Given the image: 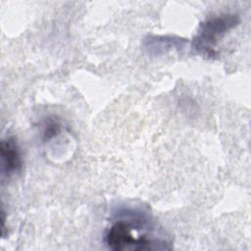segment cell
<instances>
[{
  "label": "cell",
  "instance_id": "1",
  "mask_svg": "<svg viewBox=\"0 0 251 251\" xmlns=\"http://www.w3.org/2000/svg\"><path fill=\"white\" fill-rule=\"evenodd\" d=\"M145 227V221L138 217H126L117 220L108 228L105 241L108 247L112 250H148L159 249L157 243L147 234L135 236V232ZM166 243V242H164ZM162 244V243H160Z\"/></svg>",
  "mask_w": 251,
  "mask_h": 251
},
{
  "label": "cell",
  "instance_id": "2",
  "mask_svg": "<svg viewBox=\"0 0 251 251\" xmlns=\"http://www.w3.org/2000/svg\"><path fill=\"white\" fill-rule=\"evenodd\" d=\"M239 23L235 14L213 16L203 22L192 41V48L200 55L212 58L216 55L215 47L223 35Z\"/></svg>",
  "mask_w": 251,
  "mask_h": 251
},
{
  "label": "cell",
  "instance_id": "3",
  "mask_svg": "<svg viewBox=\"0 0 251 251\" xmlns=\"http://www.w3.org/2000/svg\"><path fill=\"white\" fill-rule=\"evenodd\" d=\"M1 172L3 176H11L18 173L22 167L20 148L14 138H7L1 141Z\"/></svg>",
  "mask_w": 251,
  "mask_h": 251
},
{
  "label": "cell",
  "instance_id": "4",
  "mask_svg": "<svg viewBox=\"0 0 251 251\" xmlns=\"http://www.w3.org/2000/svg\"><path fill=\"white\" fill-rule=\"evenodd\" d=\"M60 131V125L56 121H50L44 127L43 130V139L49 140L57 135Z\"/></svg>",
  "mask_w": 251,
  "mask_h": 251
}]
</instances>
